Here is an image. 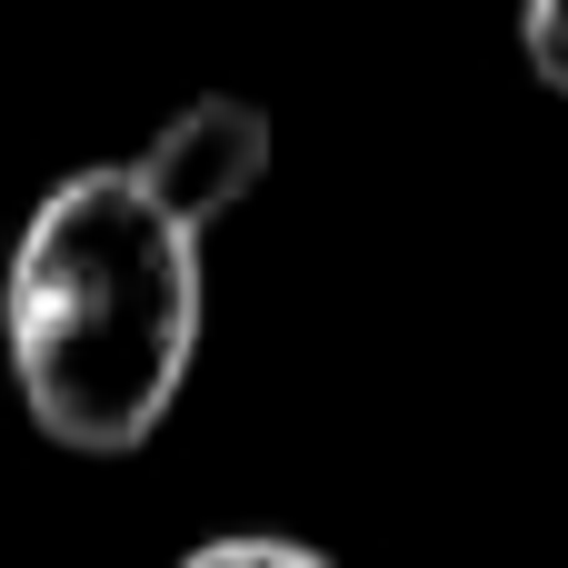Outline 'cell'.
Listing matches in <instances>:
<instances>
[{"label":"cell","mask_w":568,"mask_h":568,"mask_svg":"<svg viewBox=\"0 0 568 568\" xmlns=\"http://www.w3.org/2000/svg\"><path fill=\"white\" fill-rule=\"evenodd\" d=\"M170 568H339V559L310 549V539H280V529H220V539L180 549Z\"/></svg>","instance_id":"3"},{"label":"cell","mask_w":568,"mask_h":568,"mask_svg":"<svg viewBox=\"0 0 568 568\" xmlns=\"http://www.w3.org/2000/svg\"><path fill=\"white\" fill-rule=\"evenodd\" d=\"M210 320L200 230L130 170H70L10 240L0 270V349L30 429L80 459H130L190 389Z\"/></svg>","instance_id":"1"},{"label":"cell","mask_w":568,"mask_h":568,"mask_svg":"<svg viewBox=\"0 0 568 568\" xmlns=\"http://www.w3.org/2000/svg\"><path fill=\"white\" fill-rule=\"evenodd\" d=\"M519 50H529V70L568 100V0H519Z\"/></svg>","instance_id":"4"},{"label":"cell","mask_w":568,"mask_h":568,"mask_svg":"<svg viewBox=\"0 0 568 568\" xmlns=\"http://www.w3.org/2000/svg\"><path fill=\"white\" fill-rule=\"evenodd\" d=\"M200 240L270 180V110L260 100H240V90H200V100H180L160 130H150V150L130 160Z\"/></svg>","instance_id":"2"}]
</instances>
